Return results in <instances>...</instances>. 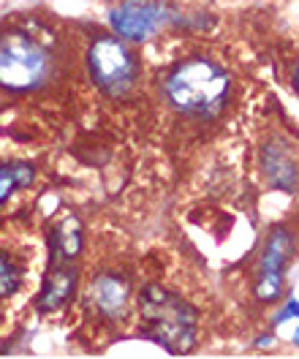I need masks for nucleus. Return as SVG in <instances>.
<instances>
[{
	"instance_id": "1",
	"label": "nucleus",
	"mask_w": 299,
	"mask_h": 359,
	"mask_svg": "<svg viewBox=\"0 0 299 359\" xmlns=\"http://www.w3.org/2000/svg\"><path fill=\"white\" fill-rule=\"evenodd\" d=\"M166 101L183 114L193 117H215L226 107L231 93V79L226 68L215 60L193 57L185 60L166 76Z\"/></svg>"
},
{
	"instance_id": "2",
	"label": "nucleus",
	"mask_w": 299,
	"mask_h": 359,
	"mask_svg": "<svg viewBox=\"0 0 299 359\" xmlns=\"http://www.w3.org/2000/svg\"><path fill=\"white\" fill-rule=\"evenodd\" d=\"M139 305L147 335L161 343L169 354H188L196 346L199 316L183 297L161 286H150L141 292Z\"/></svg>"
},
{
	"instance_id": "3",
	"label": "nucleus",
	"mask_w": 299,
	"mask_h": 359,
	"mask_svg": "<svg viewBox=\"0 0 299 359\" xmlns=\"http://www.w3.org/2000/svg\"><path fill=\"white\" fill-rule=\"evenodd\" d=\"M55 74V60L39 39L25 30H6L0 36V88L8 93H30L44 88Z\"/></svg>"
},
{
	"instance_id": "4",
	"label": "nucleus",
	"mask_w": 299,
	"mask_h": 359,
	"mask_svg": "<svg viewBox=\"0 0 299 359\" xmlns=\"http://www.w3.org/2000/svg\"><path fill=\"white\" fill-rule=\"evenodd\" d=\"M92 82L112 98L128 95L139 79V63L120 36H101L88 49Z\"/></svg>"
},
{
	"instance_id": "5",
	"label": "nucleus",
	"mask_w": 299,
	"mask_h": 359,
	"mask_svg": "<svg viewBox=\"0 0 299 359\" xmlns=\"http://www.w3.org/2000/svg\"><path fill=\"white\" fill-rule=\"evenodd\" d=\"M294 256V234L286 226L272 229V234L267 237L258 267H256V297L264 302H275L283 294L286 283V267Z\"/></svg>"
},
{
	"instance_id": "6",
	"label": "nucleus",
	"mask_w": 299,
	"mask_h": 359,
	"mask_svg": "<svg viewBox=\"0 0 299 359\" xmlns=\"http://www.w3.org/2000/svg\"><path fill=\"white\" fill-rule=\"evenodd\" d=\"M166 20H169V8L163 0H123L109 14L112 30L123 41H134V44L153 39L166 25Z\"/></svg>"
},
{
	"instance_id": "7",
	"label": "nucleus",
	"mask_w": 299,
	"mask_h": 359,
	"mask_svg": "<svg viewBox=\"0 0 299 359\" xmlns=\"http://www.w3.org/2000/svg\"><path fill=\"white\" fill-rule=\"evenodd\" d=\"M88 299H90L92 311L98 316H104V318H120V316L128 311L131 289L117 275H98V278H92Z\"/></svg>"
},
{
	"instance_id": "8",
	"label": "nucleus",
	"mask_w": 299,
	"mask_h": 359,
	"mask_svg": "<svg viewBox=\"0 0 299 359\" xmlns=\"http://www.w3.org/2000/svg\"><path fill=\"white\" fill-rule=\"evenodd\" d=\"M76 289V269L69 264H49V275L44 278V286L39 292L36 308L41 313L60 311L71 299V294Z\"/></svg>"
},
{
	"instance_id": "9",
	"label": "nucleus",
	"mask_w": 299,
	"mask_h": 359,
	"mask_svg": "<svg viewBox=\"0 0 299 359\" xmlns=\"http://www.w3.org/2000/svg\"><path fill=\"white\" fill-rule=\"evenodd\" d=\"M261 161H264V172L272 185L283 188V191H294V182H297V166H294V150L283 142V139H272L264 153H261Z\"/></svg>"
},
{
	"instance_id": "10",
	"label": "nucleus",
	"mask_w": 299,
	"mask_h": 359,
	"mask_svg": "<svg viewBox=\"0 0 299 359\" xmlns=\"http://www.w3.org/2000/svg\"><path fill=\"white\" fill-rule=\"evenodd\" d=\"M49 262L52 264H69L82 253V224L79 218L66 215L60 224H55L49 237Z\"/></svg>"
},
{
	"instance_id": "11",
	"label": "nucleus",
	"mask_w": 299,
	"mask_h": 359,
	"mask_svg": "<svg viewBox=\"0 0 299 359\" xmlns=\"http://www.w3.org/2000/svg\"><path fill=\"white\" fill-rule=\"evenodd\" d=\"M36 180V169L27 161H14V163H3L0 166V204L8 196H14L20 188L33 185Z\"/></svg>"
},
{
	"instance_id": "12",
	"label": "nucleus",
	"mask_w": 299,
	"mask_h": 359,
	"mask_svg": "<svg viewBox=\"0 0 299 359\" xmlns=\"http://www.w3.org/2000/svg\"><path fill=\"white\" fill-rule=\"evenodd\" d=\"M20 283H22L20 267L11 262V256L6 250H0V299L3 297H11V294L20 289Z\"/></svg>"
},
{
	"instance_id": "13",
	"label": "nucleus",
	"mask_w": 299,
	"mask_h": 359,
	"mask_svg": "<svg viewBox=\"0 0 299 359\" xmlns=\"http://www.w3.org/2000/svg\"><path fill=\"white\" fill-rule=\"evenodd\" d=\"M297 308H299L297 299H291V302L283 308V313H280V318H277V321H283V318H288V316H297Z\"/></svg>"
}]
</instances>
